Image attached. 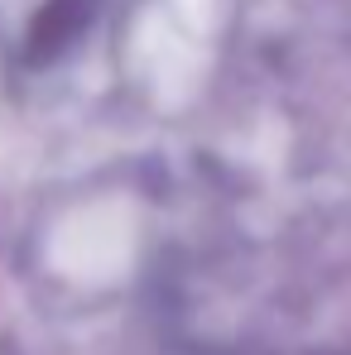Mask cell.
I'll list each match as a JSON object with an SVG mask.
<instances>
[{
	"mask_svg": "<svg viewBox=\"0 0 351 355\" xmlns=\"http://www.w3.org/2000/svg\"><path fill=\"white\" fill-rule=\"evenodd\" d=\"M92 15H97V0H49L39 10L34 29H29V58L44 62V58H54V53H63L92 24Z\"/></svg>",
	"mask_w": 351,
	"mask_h": 355,
	"instance_id": "1",
	"label": "cell"
}]
</instances>
